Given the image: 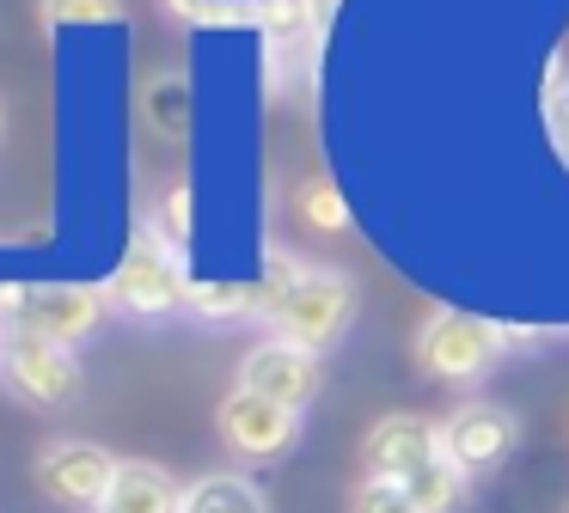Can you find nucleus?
Masks as SVG:
<instances>
[{
    "instance_id": "obj_3",
    "label": "nucleus",
    "mask_w": 569,
    "mask_h": 513,
    "mask_svg": "<svg viewBox=\"0 0 569 513\" xmlns=\"http://www.w3.org/2000/svg\"><path fill=\"white\" fill-rule=\"evenodd\" d=\"M0 385L26 410H74L80 391H87V373H80V354L62 342L0 330Z\"/></svg>"
},
{
    "instance_id": "obj_13",
    "label": "nucleus",
    "mask_w": 569,
    "mask_h": 513,
    "mask_svg": "<svg viewBox=\"0 0 569 513\" xmlns=\"http://www.w3.org/2000/svg\"><path fill=\"white\" fill-rule=\"evenodd\" d=\"M307 275V263H300L295 251H288V244H263V263H258V281H251V318H263V324H270L276 312H282V300L288 293H295V281Z\"/></svg>"
},
{
    "instance_id": "obj_16",
    "label": "nucleus",
    "mask_w": 569,
    "mask_h": 513,
    "mask_svg": "<svg viewBox=\"0 0 569 513\" xmlns=\"http://www.w3.org/2000/svg\"><path fill=\"white\" fill-rule=\"evenodd\" d=\"M295 208H300V220H307L312 232H349V202H343V190H337L331 178H300Z\"/></svg>"
},
{
    "instance_id": "obj_4",
    "label": "nucleus",
    "mask_w": 569,
    "mask_h": 513,
    "mask_svg": "<svg viewBox=\"0 0 569 513\" xmlns=\"http://www.w3.org/2000/svg\"><path fill=\"white\" fill-rule=\"evenodd\" d=\"M502 349H508L502 324H490L478 312H459V305L429 312V324L417 330V366L429 379H447V385H478L502 361Z\"/></svg>"
},
{
    "instance_id": "obj_11",
    "label": "nucleus",
    "mask_w": 569,
    "mask_h": 513,
    "mask_svg": "<svg viewBox=\"0 0 569 513\" xmlns=\"http://www.w3.org/2000/svg\"><path fill=\"white\" fill-rule=\"evenodd\" d=\"M178 507H184V489H178V476L166 471V464L123 459L99 513H178Z\"/></svg>"
},
{
    "instance_id": "obj_21",
    "label": "nucleus",
    "mask_w": 569,
    "mask_h": 513,
    "mask_svg": "<svg viewBox=\"0 0 569 513\" xmlns=\"http://www.w3.org/2000/svg\"><path fill=\"white\" fill-rule=\"evenodd\" d=\"M166 220H172V244H184V239H190V183H178V190H172Z\"/></svg>"
},
{
    "instance_id": "obj_5",
    "label": "nucleus",
    "mask_w": 569,
    "mask_h": 513,
    "mask_svg": "<svg viewBox=\"0 0 569 513\" xmlns=\"http://www.w3.org/2000/svg\"><path fill=\"white\" fill-rule=\"evenodd\" d=\"M349 318H356V281L343 269H325V263H307V275L295 281V293L282 300V312L270 318L276 336L300 342V349L325 354L343 342Z\"/></svg>"
},
{
    "instance_id": "obj_23",
    "label": "nucleus",
    "mask_w": 569,
    "mask_h": 513,
    "mask_svg": "<svg viewBox=\"0 0 569 513\" xmlns=\"http://www.w3.org/2000/svg\"><path fill=\"white\" fill-rule=\"evenodd\" d=\"M0 129H7V110H0Z\"/></svg>"
},
{
    "instance_id": "obj_15",
    "label": "nucleus",
    "mask_w": 569,
    "mask_h": 513,
    "mask_svg": "<svg viewBox=\"0 0 569 513\" xmlns=\"http://www.w3.org/2000/svg\"><path fill=\"white\" fill-rule=\"evenodd\" d=\"M251 305H258V300H251L246 281H227V275L197 281V275H190V305H184V312H197L202 324H227V318H246Z\"/></svg>"
},
{
    "instance_id": "obj_1",
    "label": "nucleus",
    "mask_w": 569,
    "mask_h": 513,
    "mask_svg": "<svg viewBox=\"0 0 569 513\" xmlns=\"http://www.w3.org/2000/svg\"><path fill=\"white\" fill-rule=\"evenodd\" d=\"M104 288H80V281H31V288H0V330H26V336H50L62 349L99 336L104 324Z\"/></svg>"
},
{
    "instance_id": "obj_19",
    "label": "nucleus",
    "mask_w": 569,
    "mask_h": 513,
    "mask_svg": "<svg viewBox=\"0 0 569 513\" xmlns=\"http://www.w3.org/2000/svg\"><path fill=\"white\" fill-rule=\"evenodd\" d=\"M349 513H422V507L398 483H373V476H361L356 495H349Z\"/></svg>"
},
{
    "instance_id": "obj_20",
    "label": "nucleus",
    "mask_w": 569,
    "mask_h": 513,
    "mask_svg": "<svg viewBox=\"0 0 569 513\" xmlns=\"http://www.w3.org/2000/svg\"><path fill=\"white\" fill-rule=\"evenodd\" d=\"M545 129H551L557 153L569 159V80H551V86H545Z\"/></svg>"
},
{
    "instance_id": "obj_10",
    "label": "nucleus",
    "mask_w": 569,
    "mask_h": 513,
    "mask_svg": "<svg viewBox=\"0 0 569 513\" xmlns=\"http://www.w3.org/2000/svg\"><path fill=\"white\" fill-rule=\"evenodd\" d=\"M515 434H520L515 415L496 410V403H459V410L441 422V446H447V459H453L466 476L496 471V464L515 452Z\"/></svg>"
},
{
    "instance_id": "obj_17",
    "label": "nucleus",
    "mask_w": 569,
    "mask_h": 513,
    "mask_svg": "<svg viewBox=\"0 0 569 513\" xmlns=\"http://www.w3.org/2000/svg\"><path fill=\"white\" fill-rule=\"evenodd\" d=\"M50 31H104L123 24V0H38Z\"/></svg>"
},
{
    "instance_id": "obj_14",
    "label": "nucleus",
    "mask_w": 569,
    "mask_h": 513,
    "mask_svg": "<svg viewBox=\"0 0 569 513\" xmlns=\"http://www.w3.org/2000/svg\"><path fill=\"white\" fill-rule=\"evenodd\" d=\"M466 483H471V476H466V471H459V464L441 452L435 464H422V471L410 476L405 495L417 501L422 513H459V507H466Z\"/></svg>"
},
{
    "instance_id": "obj_22",
    "label": "nucleus",
    "mask_w": 569,
    "mask_h": 513,
    "mask_svg": "<svg viewBox=\"0 0 569 513\" xmlns=\"http://www.w3.org/2000/svg\"><path fill=\"white\" fill-rule=\"evenodd\" d=\"M312 7H319V24H325V19H331V7H337V0H312Z\"/></svg>"
},
{
    "instance_id": "obj_6",
    "label": "nucleus",
    "mask_w": 569,
    "mask_h": 513,
    "mask_svg": "<svg viewBox=\"0 0 569 513\" xmlns=\"http://www.w3.org/2000/svg\"><path fill=\"white\" fill-rule=\"evenodd\" d=\"M221 440H227V452L233 459H246V464H276V459H288L295 452V440H300V410H288V403H270V398H258V391H227V403H221Z\"/></svg>"
},
{
    "instance_id": "obj_18",
    "label": "nucleus",
    "mask_w": 569,
    "mask_h": 513,
    "mask_svg": "<svg viewBox=\"0 0 569 513\" xmlns=\"http://www.w3.org/2000/svg\"><path fill=\"white\" fill-rule=\"evenodd\" d=\"M258 24L270 43H295V37H307L312 24H319V7L312 0H258Z\"/></svg>"
},
{
    "instance_id": "obj_9",
    "label": "nucleus",
    "mask_w": 569,
    "mask_h": 513,
    "mask_svg": "<svg viewBox=\"0 0 569 513\" xmlns=\"http://www.w3.org/2000/svg\"><path fill=\"white\" fill-rule=\"evenodd\" d=\"M239 391H258V398H270V403L307 410V403L319 398V354L288 342V336L258 342V349H246V361H239Z\"/></svg>"
},
{
    "instance_id": "obj_7",
    "label": "nucleus",
    "mask_w": 569,
    "mask_h": 513,
    "mask_svg": "<svg viewBox=\"0 0 569 513\" xmlns=\"http://www.w3.org/2000/svg\"><path fill=\"white\" fill-rule=\"evenodd\" d=\"M111 452L99 440H50L38 452V489L56 501V507H80V513H99L104 495H111V476H117Z\"/></svg>"
},
{
    "instance_id": "obj_8",
    "label": "nucleus",
    "mask_w": 569,
    "mask_h": 513,
    "mask_svg": "<svg viewBox=\"0 0 569 513\" xmlns=\"http://www.w3.org/2000/svg\"><path fill=\"white\" fill-rule=\"evenodd\" d=\"M441 422H429V415H380V422L368 428V440H361V471L373 476V483H398L405 489L410 476L422 471V464L441 459Z\"/></svg>"
},
{
    "instance_id": "obj_12",
    "label": "nucleus",
    "mask_w": 569,
    "mask_h": 513,
    "mask_svg": "<svg viewBox=\"0 0 569 513\" xmlns=\"http://www.w3.org/2000/svg\"><path fill=\"white\" fill-rule=\"evenodd\" d=\"M178 513H270L263 507V489L239 471H209L184 489V507Z\"/></svg>"
},
{
    "instance_id": "obj_2",
    "label": "nucleus",
    "mask_w": 569,
    "mask_h": 513,
    "mask_svg": "<svg viewBox=\"0 0 569 513\" xmlns=\"http://www.w3.org/2000/svg\"><path fill=\"white\" fill-rule=\"evenodd\" d=\"M104 300H111L123 318L184 312L190 305V275H184V263H178V244H166L153 227H141L136 239H129L117 275L104 281Z\"/></svg>"
}]
</instances>
